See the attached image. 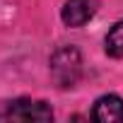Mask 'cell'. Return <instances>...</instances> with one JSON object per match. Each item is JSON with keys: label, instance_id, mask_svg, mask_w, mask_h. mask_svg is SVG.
Segmentation results:
<instances>
[{"label": "cell", "instance_id": "obj_4", "mask_svg": "<svg viewBox=\"0 0 123 123\" xmlns=\"http://www.w3.org/2000/svg\"><path fill=\"white\" fill-rule=\"evenodd\" d=\"M89 116L97 123H123V97L111 92L97 97Z\"/></svg>", "mask_w": 123, "mask_h": 123}, {"label": "cell", "instance_id": "obj_5", "mask_svg": "<svg viewBox=\"0 0 123 123\" xmlns=\"http://www.w3.org/2000/svg\"><path fill=\"white\" fill-rule=\"evenodd\" d=\"M104 53L109 58H123V19H118L104 36Z\"/></svg>", "mask_w": 123, "mask_h": 123}, {"label": "cell", "instance_id": "obj_1", "mask_svg": "<svg viewBox=\"0 0 123 123\" xmlns=\"http://www.w3.org/2000/svg\"><path fill=\"white\" fill-rule=\"evenodd\" d=\"M48 73L58 89H73L82 80V73H85L82 51L75 43L58 46L48 58Z\"/></svg>", "mask_w": 123, "mask_h": 123}, {"label": "cell", "instance_id": "obj_2", "mask_svg": "<svg viewBox=\"0 0 123 123\" xmlns=\"http://www.w3.org/2000/svg\"><path fill=\"white\" fill-rule=\"evenodd\" d=\"M0 121H24V123H48L53 121V109L43 99L19 97L0 109Z\"/></svg>", "mask_w": 123, "mask_h": 123}, {"label": "cell", "instance_id": "obj_3", "mask_svg": "<svg viewBox=\"0 0 123 123\" xmlns=\"http://www.w3.org/2000/svg\"><path fill=\"white\" fill-rule=\"evenodd\" d=\"M101 0H65L60 7V22L68 29H80L97 17Z\"/></svg>", "mask_w": 123, "mask_h": 123}]
</instances>
